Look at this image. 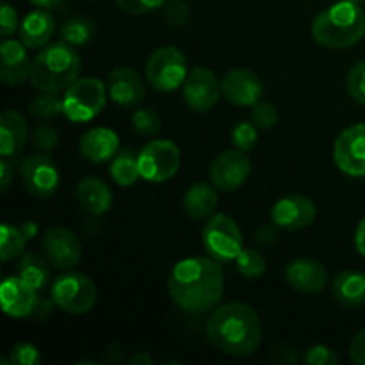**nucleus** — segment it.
Wrapping results in <instances>:
<instances>
[{
	"label": "nucleus",
	"instance_id": "17",
	"mask_svg": "<svg viewBox=\"0 0 365 365\" xmlns=\"http://www.w3.org/2000/svg\"><path fill=\"white\" fill-rule=\"evenodd\" d=\"M285 282L302 294H319L328 284V273L314 259H294L285 266Z\"/></svg>",
	"mask_w": 365,
	"mask_h": 365
},
{
	"label": "nucleus",
	"instance_id": "28",
	"mask_svg": "<svg viewBox=\"0 0 365 365\" xmlns=\"http://www.w3.org/2000/svg\"><path fill=\"white\" fill-rule=\"evenodd\" d=\"M18 274L24 278L27 284H31L36 291L45 287L50 280V262L45 255L38 253H24L18 264Z\"/></svg>",
	"mask_w": 365,
	"mask_h": 365
},
{
	"label": "nucleus",
	"instance_id": "27",
	"mask_svg": "<svg viewBox=\"0 0 365 365\" xmlns=\"http://www.w3.org/2000/svg\"><path fill=\"white\" fill-rule=\"evenodd\" d=\"M110 177L121 187H128L138 182L141 177L139 171V153H135L134 148H123L113 157L110 163Z\"/></svg>",
	"mask_w": 365,
	"mask_h": 365
},
{
	"label": "nucleus",
	"instance_id": "38",
	"mask_svg": "<svg viewBox=\"0 0 365 365\" xmlns=\"http://www.w3.org/2000/svg\"><path fill=\"white\" fill-rule=\"evenodd\" d=\"M252 121L259 128H271L278 123V113L273 103L259 102L252 107Z\"/></svg>",
	"mask_w": 365,
	"mask_h": 365
},
{
	"label": "nucleus",
	"instance_id": "11",
	"mask_svg": "<svg viewBox=\"0 0 365 365\" xmlns=\"http://www.w3.org/2000/svg\"><path fill=\"white\" fill-rule=\"evenodd\" d=\"M334 159L348 177H365V123L344 128L335 139Z\"/></svg>",
	"mask_w": 365,
	"mask_h": 365
},
{
	"label": "nucleus",
	"instance_id": "32",
	"mask_svg": "<svg viewBox=\"0 0 365 365\" xmlns=\"http://www.w3.org/2000/svg\"><path fill=\"white\" fill-rule=\"evenodd\" d=\"M237 271L246 278H259L266 273V259L257 250H242L235 259Z\"/></svg>",
	"mask_w": 365,
	"mask_h": 365
},
{
	"label": "nucleus",
	"instance_id": "18",
	"mask_svg": "<svg viewBox=\"0 0 365 365\" xmlns=\"http://www.w3.org/2000/svg\"><path fill=\"white\" fill-rule=\"evenodd\" d=\"M107 93H109V98L118 106L134 107L145 100V82L135 70L120 66L109 73Z\"/></svg>",
	"mask_w": 365,
	"mask_h": 365
},
{
	"label": "nucleus",
	"instance_id": "29",
	"mask_svg": "<svg viewBox=\"0 0 365 365\" xmlns=\"http://www.w3.org/2000/svg\"><path fill=\"white\" fill-rule=\"evenodd\" d=\"M29 239L21 232V228L13 227V225H2V237H0V259L2 262H9V260L16 259L24 253L25 242Z\"/></svg>",
	"mask_w": 365,
	"mask_h": 365
},
{
	"label": "nucleus",
	"instance_id": "50",
	"mask_svg": "<svg viewBox=\"0 0 365 365\" xmlns=\"http://www.w3.org/2000/svg\"><path fill=\"white\" fill-rule=\"evenodd\" d=\"M29 2L36 7H41V9H53V7L59 6L63 0H29Z\"/></svg>",
	"mask_w": 365,
	"mask_h": 365
},
{
	"label": "nucleus",
	"instance_id": "37",
	"mask_svg": "<svg viewBox=\"0 0 365 365\" xmlns=\"http://www.w3.org/2000/svg\"><path fill=\"white\" fill-rule=\"evenodd\" d=\"M9 364L11 365H39L41 364V355L38 348L29 342H20L13 346L9 351Z\"/></svg>",
	"mask_w": 365,
	"mask_h": 365
},
{
	"label": "nucleus",
	"instance_id": "21",
	"mask_svg": "<svg viewBox=\"0 0 365 365\" xmlns=\"http://www.w3.org/2000/svg\"><path fill=\"white\" fill-rule=\"evenodd\" d=\"M78 150H81V155L89 163H107L120 152V139L116 132L110 128L96 127L82 135Z\"/></svg>",
	"mask_w": 365,
	"mask_h": 365
},
{
	"label": "nucleus",
	"instance_id": "23",
	"mask_svg": "<svg viewBox=\"0 0 365 365\" xmlns=\"http://www.w3.org/2000/svg\"><path fill=\"white\" fill-rule=\"evenodd\" d=\"M27 143V123L20 113L7 109L0 114V153L2 157H16Z\"/></svg>",
	"mask_w": 365,
	"mask_h": 365
},
{
	"label": "nucleus",
	"instance_id": "25",
	"mask_svg": "<svg viewBox=\"0 0 365 365\" xmlns=\"http://www.w3.org/2000/svg\"><path fill=\"white\" fill-rule=\"evenodd\" d=\"M331 294L335 302L346 309H356L365 303V273L342 271L331 282Z\"/></svg>",
	"mask_w": 365,
	"mask_h": 365
},
{
	"label": "nucleus",
	"instance_id": "49",
	"mask_svg": "<svg viewBox=\"0 0 365 365\" xmlns=\"http://www.w3.org/2000/svg\"><path fill=\"white\" fill-rule=\"evenodd\" d=\"M152 362H153L152 356L145 351L134 353V355L128 359V364H132V365H152Z\"/></svg>",
	"mask_w": 365,
	"mask_h": 365
},
{
	"label": "nucleus",
	"instance_id": "8",
	"mask_svg": "<svg viewBox=\"0 0 365 365\" xmlns=\"http://www.w3.org/2000/svg\"><path fill=\"white\" fill-rule=\"evenodd\" d=\"M52 298L61 310L68 314H86L96 305L98 291L91 278L68 271L57 277L52 285Z\"/></svg>",
	"mask_w": 365,
	"mask_h": 365
},
{
	"label": "nucleus",
	"instance_id": "44",
	"mask_svg": "<svg viewBox=\"0 0 365 365\" xmlns=\"http://www.w3.org/2000/svg\"><path fill=\"white\" fill-rule=\"evenodd\" d=\"M271 360L277 364L292 365L299 360V353L294 348H291V346H278L271 353Z\"/></svg>",
	"mask_w": 365,
	"mask_h": 365
},
{
	"label": "nucleus",
	"instance_id": "36",
	"mask_svg": "<svg viewBox=\"0 0 365 365\" xmlns=\"http://www.w3.org/2000/svg\"><path fill=\"white\" fill-rule=\"evenodd\" d=\"M164 18L171 27H185L191 21V9L182 0H166L164 4Z\"/></svg>",
	"mask_w": 365,
	"mask_h": 365
},
{
	"label": "nucleus",
	"instance_id": "19",
	"mask_svg": "<svg viewBox=\"0 0 365 365\" xmlns=\"http://www.w3.org/2000/svg\"><path fill=\"white\" fill-rule=\"evenodd\" d=\"M0 78L7 86H20L31 78L32 61L29 59L27 46L16 39L6 38L0 48Z\"/></svg>",
	"mask_w": 365,
	"mask_h": 365
},
{
	"label": "nucleus",
	"instance_id": "12",
	"mask_svg": "<svg viewBox=\"0 0 365 365\" xmlns=\"http://www.w3.org/2000/svg\"><path fill=\"white\" fill-rule=\"evenodd\" d=\"M250 173H252V163L246 152L228 150L212 160L209 178L220 191H235L242 184H246Z\"/></svg>",
	"mask_w": 365,
	"mask_h": 365
},
{
	"label": "nucleus",
	"instance_id": "4",
	"mask_svg": "<svg viewBox=\"0 0 365 365\" xmlns=\"http://www.w3.org/2000/svg\"><path fill=\"white\" fill-rule=\"evenodd\" d=\"M81 57L66 41L52 43L34 57L31 66V84L39 91H66L81 73Z\"/></svg>",
	"mask_w": 365,
	"mask_h": 365
},
{
	"label": "nucleus",
	"instance_id": "1",
	"mask_svg": "<svg viewBox=\"0 0 365 365\" xmlns=\"http://www.w3.org/2000/svg\"><path fill=\"white\" fill-rule=\"evenodd\" d=\"M225 277L212 257H191L175 264L168 277V294L187 314H205L223 298Z\"/></svg>",
	"mask_w": 365,
	"mask_h": 365
},
{
	"label": "nucleus",
	"instance_id": "2",
	"mask_svg": "<svg viewBox=\"0 0 365 365\" xmlns=\"http://www.w3.org/2000/svg\"><path fill=\"white\" fill-rule=\"evenodd\" d=\"M205 337L214 348L232 356H250L262 342V323L255 310L241 302L216 307L205 324Z\"/></svg>",
	"mask_w": 365,
	"mask_h": 365
},
{
	"label": "nucleus",
	"instance_id": "42",
	"mask_svg": "<svg viewBox=\"0 0 365 365\" xmlns=\"http://www.w3.org/2000/svg\"><path fill=\"white\" fill-rule=\"evenodd\" d=\"M18 14L14 11L13 6H9L7 2L2 4V11H0V34L2 38H9L14 32L18 31Z\"/></svg>",
	"mask_w": 365,
	"mask_h": 365
},
{
	"label": "nucleus",
	"instance_id": "33",
	"mask_svg": "<svg viewBox=\"0 0 365 365\" xmlns=\"http://www.w3.org/2000/svg\"><path fill=\"white\" fill-rule=\"evenodd\" d=\"M259 127L255 123H248V121H241L232 130V143L241 152H250L255 148L257 141H259Z\"/></svg>",
	"mask_w": 365,
	"mask_h": 365
},
{
	"label": "nucleus",
	"instance_id": "5",
	"mask_svg": "<svg viewBox=\"0 0 365 365\" xmlns=\"http://www.w3.org/2000/svg\"><path fill=\"white\" fill-rule=\"evenodd\" d=\"M107 86L95 77L77 78L64 91V116L75 123H84L102 113L107 102Z\"/></svg>",
	"mask_w": 365,
	"mask_h": 365
},
{
	"label": "nucleus",
	"instance_id": "7",
	"mask_svg": "<svg viewBox=\"0 0 365 365\" xmlns=\"http://www.w3.org/2000/svg\"><path fill=\"white\" fill-rule=\"evenodd\" d=\"M202 242L209 257L217 262H230L242 252V234L227 214H212L202 232Z\"/></svg>",
	"mask_w": 365,
	"mask_h": 365
},
{
	"label": "nucleus",
	"instance_id": "3",
	"mask_svg": "<svg viewBox=\"0 0 365 365\" xmlns=\"http://www.w3.org/2000/svg\"><path fill=\"white\" fill-rule=\"evenodd\" d=\"M312 36L321 46L342 50L355 46L365 36V13L360 4L341 0L321 11L312 24Z\"/></svg>",
	"mask_w": 365,
	"mask_h": 365
},
{
	"label": "nucleus",
	"instance_id": "46",
	"mask_svg": "<svg viewBox=\"0 0 365 365\" xmlns=\"http://www.w3.org/2000/svg\"><path fill=\"white\" fill-rule=\"evenodd\" d=\"M53 307H57V305H56V302H53L52 296H50V298H39L38 296V302H36L34 310H32V316L43 317V319H45V317L52 312Z\"/></svg>",
	"mask_w": 365,
	"mask_h": 365
},
{
	"label": "nucleus",
	"instance_id": "31",
	"mask_svg": "<svg viewBox=\"0 0 365 365\" xmlns=\"http://www.w3.org/2000/svg\"><path fill=\"white\" fill-rule=\"evenodd\" d=\"M31 113L39 120H52L59 114H64L63 98H59L57 93L41 91V95L31 102Z\"/></svg>",
	"mask_w": 365,
	"mask_h": 365
},
{
	"label": "nucleus",
	"instance_id": "52",
	"mask_svg": "<svg viewBox=\"0 0 365 365\" xmlns=\"http://www.w3.org/2000/svg\"><path fill=\"white\" fill-rule=\"evenodd\" d=\"M351 2H355V4H364L365 0H351Z\"/></svg>",
	"mask_w": 365,
	"mask_h": 365
},
{
	"label": "nucleus",
	"instance_id": "47",
	"mask_svg": "<svg viewBox=\"0 0 365 365\" xmlns=\"http://www.w3.org/2000/svg\"><path fill=\"white\" fill-rule=\"evenodd\" d=\"M277 225H273V227H264L260 228V230H257L255 234V239L259 242H262V245H273L274 241H277L278 237V232H277Z\"/></svg>",
	"mask_w": 365,
	"mask_h": 365
},
{
	"label": "nucleus",
	"instance_id": "16",
	"mask_svg": "<svg viewBox=\"0 0 365 365\" xmlns=\"http://www.w3.org/2000/svg\"><path fill=\"white\" fill-rule=\"evenodd\" d=\"M221 91L227 102L237 107H253L264 95V86L259 75L246 68L230 70L221 81Z\"/></svg>",
	"mask_w": 365,
	"mask_h": 365
},
{
	"label": "nucleus",
	"instance_id": "13",
	"mask_svg": "<svg viewBox=\"0 0 365 365\" xmlns=\"http://www.w3.org/2000/svg\"><path fill=\"white\" fill-rule=\"evenodd\" d=\"M41 250L50 266L64 271L77 266L82 257V246L77 235L63 227H52L45 232Z\"/></svg>",
	"mask_w": 365,
	"mask_h": 365
},
{
	"label": "nucleus",
	"instance_id": "14",
	"mask_svg": "<svg viewBox=\"0 0 365 365\" xmlns=\"http://www.w3.org/2000/svg\"><path fill=\"white\" fill-rule=\"evenodd\" d=\"M221 96H223L221 81L209 68H195L185 78L184 100L189 109L196 113H207L220 102Z\"/></svg>",
	"mask_w": 365,
	"mask_h": 365
},
{
	"label": "nucleus",
	"instance_id": "15",
	"mask_svg": "<svg viewBox=\"0 0 365 365\" xmlns=\"http://www.w3.org/2000/svg\"><path fill=\"white\" fill-rule=\"evenodd\" d=\"M316 203L303 195H289L278 200L271 210V221L287 232L303 230L316 220Z\"/></svg>",
	"mask_w": 365,
	"mask_h": 365
},
{
	"label": "nucleus",
	"instance_id": "41",
	"mask_svg": "<svg viewBox=\"0 0 365 365\" xmlns=\"http://www.w3.org/2000/svg\"><path fill=\"white\" fill-rule=\"evenodd\" d=\"M116 4L130 14H148L164 7L166 0H116Z\"/></svg>",
	"mask_w": 365,
	"mask_h": 365
},
{
	"label": "nucleus",
	"instance_id": "24",
	"mask_svg": "<svg viewBox=\"0 0 365 365\" xmlns=\"http://www.w3.org/2000/svg\"><path fill=\"white\" fill-rule=\"evenodd\" d=\"M77 200L86 212L102 216L113 207V192L109 185L96 177H84L77 184Z\"/></svg>",
	"mask_w": 365,
	"mask_h": 365
},
{
	"label": "nucleus",
	"instance_id": "26",
	"mask_svg": "<svg viewBox=\"0 0 365 365\" xmlns=\"http://www.w3.org/2000/svg\"><path fill=\"white\" fill-rule=\"evenodd\" d=\"M217 207L216 185L210 182H196L187 189L184 196V210L196 221L209 220Z\"/></svg>",
	"mask_w": 365,
	"mask_h": 365
},
{
	"label": "nucleus",
	"instance_id": "45",
	"mask_svg": "<svg viewBox=\"0 0 365 365\" xmlns=\"http://www.w3.org/2000/svg\"><path fill=\"white\" fill-rule=\"evenodd\" d=\"M13 164L7 160V157H2L0 160V191H6L9 187L11 180H13Z\"/></svg>",
	"mask_w": 365,
	"mask_h": 365
},
{
	"label": "nucleus",
	"instance_id": "35",
	"mask_svg": "<svg viewBox=\"0 0 365 365\" xmlns=\"http://www.w3.org/2000/svg\"><path fill=\"white\" fill-rule=\"evenodd\" d=\"M348 93L356 103L365 106V61H359L356 64H353V68L348 73Z\"/></svg>",
	"mask_w": 365,
	"mask_h": 365
},
{
	"label": "nucleus",
	"instance_id": "39",
	"mask_svg": "<svg viewBox=\"0 0 365 365\" xmlns=\"http://www.w3.org/2000/svg\"><path fill=\"white\" fill-rule=\"evenodd\" d=\"M303 360L310 365H337L339 356L337 353L331 348L323 344H317L314 348H310L309 351L303 355Z\"/></svg>",
	"mask_w": 365,
	"mask_h": 365
},
{
	"label": "nucleus",
	"instance_id": "22",
	"mask_svg": "<svg viewBox=\"0 0 365 365\" xmlns=\"http://www.w3.org/2000/svg\"><path fill=\"white\" fill-rule=\"evenodd\" d=\"M53 31H56V20H53V16L48 11L41 9V7L25 14V18L20 24V29H18L20 41L31 50L45 46L53 36Z\"/></svg>",
	"mask_w": 365,
	"mask_h": 365
},
{
	"label": "nucleus",
	"instance_id": "34",
	"mask_svg": "<svg viewBox=\"0 0 365 365\" xmlns=\"http://www.w3.org/2000/svg\"><path fill=\"white\" fill-rule=\"evenodd\" d=\"M132 125L138 134L153 138L160 130V116L152 109H138L132 116Z\"/></svg>",
	"mask_w": 365,
	"mask_h": 365
},
{
	"label": "nucleus",
	"instance_id": "6",
	"mask_svg": "<svg viewBox=\"0 0 365 365\" xmlns=\"http://www.w3.org/2000/svg\"><path fill=\"white\" fill-rule=\"evenodd\" d=\"M187 78V59L177 46H160L146 63V81L155 91L171 93Z\"/></svg>",
	"mask_w": 365,
	"mask_h": 365
},
{
	"label": "nucleus",
	"instance_id": "10",
	"mask_svg": "<svg viewBox=\"0 0 365 365\" xmlns=\"http://www.w3.org/2000/svg\"><path fill=\"white\" fill-rule=\"evenodd\" d=\"M21 182L29 195L36 198H50L57 192L61 184L59 170L46 153H34L21 164Z\"/></svg>",
	"mask_w": 365,
	"mask_h": 365
},
{
	"label": "nucleus",
	"instance_id": "9",
	"mask_svg": "<svg viewBox=\"0 0 365 365\" xmlns=\"http://www.w3.org/2000/svg\"><path fill=\"white\" fill-rule=\"evenodd\" d=\"M180 168V150L168 139L150 141L139 152V171L143 180L150 184H163L177 175Z\"/></svg>",
	"mask_w": 365,
	"mask_h": 365
},
{
	"label": "nucleus",
	"instance_id": "48",
	"mask_svg": "<svg viewBox=\"0 0 365 365\" xmlns=\"http://www.w3.org/2000/svg\"><path fill=\"white\" fill-rule=\"evenodd\" d=\"M355 246L359 250V253L362 257H365V217L359 223L355 232Z\"/></svg>",
	"mask_w": 365,
	"mask_h": 365
},
{
	"label": "nucleus",
	"instance_id": "43",
	"mask_svg": "<svg viewBox=\"0 0 365 365\" xmlns=\"http://www.w3.org/2000/svg\"><path fill=\"white\" fill-rule=\"evenodd\" d=\"M349 359L353 364L365 365V328L353 337L349 344Z\"/></svg>",
	"mask_w": 365,
	"mask_h": 365
},
{
	"label": "nucleus",
	"instance_id": "51",
	"mask_svg": "<svg viewBox=\"0 0 365 365\" xmlns=\"http://www.w3.org/2000/svg\"><path fill=\"white\" fill-rule=\"evenodd\" d=\"M21 232H24L25 237H27V239L36 237V234H38V225H36L34 221H27V223L21 227Z\"/></svg>",
	"mask_w": 365,
	"mask_h": 365
},
{
	"label": "nucleus",
	"instance_id": "20",
	"mask_svg": "<svg viewBox=\"0 0 365 365\" xmlns=\"http://www.w3.org/2000/svg\"><path fill=\"white\" fill-rule=\"evenodd\" d=\"M31 284L21 277L6 278L0 287V299H2V310L9 317H25L32 316L38 294Z\"/></svg>",
	"mask_w": 365,
	"mask_h": 365
},
{
	"label": "nucleus",
	"instance_id": "40",
	"mask_svg": "<svg viewBox=\"0 0 365 365\" xmlns=\"http://www.w3.org/2000/svg\"><path fill=\"white\" fill-rule=\"evenodd\" d=\"M59 143V134L53 127L50 125H41V127L36 128L34 132V146L43 153H48L52 152L53 148L57 146Z\"/></svg>",
	"mask_w": 365,
	"mask_h": 365
},
{
	"label": "nucleus",
	"instance_id": "30",
	"mask_svg": "<svg viewBox=\"0 0 365 365\" xmlns=\"http://www.w3.org/2000/svg\"><path fill=\"white\" fill-rule=\"evenodd\" d=\"M61 36H63V41H66L68 45L82 46L91 41V38L95 36V27H93V24L89 20L77 16L68 20L61 27Z\"/></svg>",
	"mask_w": 365,
	"mask_h": 365
}]
</instances>
